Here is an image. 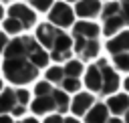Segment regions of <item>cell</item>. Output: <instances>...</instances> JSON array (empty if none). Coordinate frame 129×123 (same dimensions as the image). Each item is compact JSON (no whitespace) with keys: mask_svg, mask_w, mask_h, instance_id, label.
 <instances>
[{"mask_svg":"<svg viewBox=\"0 0 129 123\" xmlns=\"http://www.w3.org/2000/svg\"><path fill=\"white\" fill-rule=\"evenodd\" d=\"M105 107H107V111H109L113 117H119V119L125 121L127 111H129V95H127V93H115V95L107 97Z\"/></svg>","mask_w":129,"mask_h":123,"instance_id":"obj_12","label":"cell"},{"mask_svg":"<svg viewBox=\"0 0 129 123\" xmlns=\"http://www.w3.org/2000/svg\"><path fill=\"white\" fill-rule=\"evenodd\" d=\"M36 24V12L26 6V4H12L6 12H4V18H2V32L8 36V34H20L28 28H32Z\"/></svg>","mask_w":129,"mask_h":123,"instance_id":"obj_7","label":"cell"},{"mask_svg":"<svg viewBox=\"0 0 129 123\" xmlns=\"http://www.w3.org/2000/svg\"><path fill=\"white\" fill-rule=\"evenodd\" d=\"M48 24L56 26V28H67L75 24V12L67 2H52V6L48 8Z\"/></svg>","mask_w":129,"mask_h":123,"instance_id":"obj_11","label":"cell"},{"mask_svg":"<svg viewBox=\"0 0 129 123\" xmlns=\"http://www.w3.org/2000/svg\"><path fill=\"white\" fill-rule=\"evenodd\" d=\"M101 24L105 36H115L129 26V0H109L101 4Z\"/></svg>","mask_w":129,"mask_h":123,"instance_id":"obj_6","label":"cell"},{"mask_svg":"<svg viewBox=\"0 0 129 123\" xmlns=\"http://www.w3.org/2000/svg\"><path fill=\"white\" fill-rule=\"evenodd\" d=\"M109 119H111V113L107 111L105 103L95 101V105L85 113V123H109Z\"/></svg>","mask_w":129,"mask_h":123,"instance_id":"obj_15","label":"cell"},{"mask_svg":"<svg viewBox=\"0 0 129 123\" xmlns=\"http://www.w3.org/2000/svg\"><path fill=\"white\" fill-rule=\"evenodd\" d=\"M34 40L40 44V48L48 54V60H54V63H62V60H71L73 56V42H71V36L48 24V22H40L36 26V32H34Z\"/></svg>","mask_w":129,"mask_h":123,"instance_id":"obj_2","label":"cell"},{"mask_svg":"<svg viewBox=\"0 0 129 123\" xmlns=\"http://www.w3.org/2000/svg\"><path fill=\"white\" fill-rule=\"evenodd\" d=\"M62 2H67V4H69V2H79V0H62Z\"/></svg>","mask_w":129,"mask_h":123,"instance_id":"obj_24","label":"cell"},{"mask_svg":"<svg viewBox=\"0 0 129 123\" xmlns=\"http://www.w3.org/2000/svg\"><path fill=\"white\" fill-rule=\"evenodd\" d=\"M18 123H38L36 119H32V117H26V119H20Z\"/></svg>","mask_w":129,"mask_h":123,"instance_id":"obj_21","label":"cell"},{"mask_svg":"<svg viewBox=\"0 0 129 123\" xmlns=\"http://www.w3.org/2000/svg\"><path fill=\"white\" fill-rule=\"evenodd\" d=\"M44 123H81L75 117H62V115H46Z\"/></svg>","mask_w":129,"mask_h":123,"instance_id":"obj_18","label":"cell"},{"mask_svg":"<svg viewBox=\"0 0 129 123\" xmlns=\"http://www.w3.org/2000/svg\"><path fill=\"white\" fill-rule=\"evenodd\" d=\"M99 34H101V28H99L95 22L79 20V22L73 24V34H71L73 52L79 56L81 63L99 56V50H101Z\"/></svg>","mask_w":129,"mask_h":123,"instance_id":"obj_5","label":"cell"},{"mask_svg":"<svg viewBox=\"0 0 129 123\" xmlns=\"http://www.w3.org/2000/svg\"><path fill=\"white\" fill-rule=\"evenodd\" d=\"M2 54V73L12 85H28L40 75L42 69L48 67V54L40 48L34 36L28 34L8 40Z\"/></svg>","mask_w":129,"mask_h":123,"instance_id":"obj_1","label":"cell"},{"mask_svg":"<svg viewBox=\"0 0 129 123\" xmlns=\"http://www.w3.org/2000/svg\"><path fill=\"white\" fill-rule=\"evenodd\" d=\"M2 89H4V85H2V79H0V91H2Z\"/></svg>","mask_w":129,"mask_h":123,"instance_id":"obj_25","label":"cell"},{"mask_svg":"<svg viewBox=\"0 0 129 123\" xmlns=\"http://www.w3.org/2000/svg\"><path fill=\"white\" fill-rule=\"evenodd\" d=\"M6 44H8V36L0 30V54L4 52V48H6Z\"/></svg>","mask_w":129,"mask_h":123,"instance_id":"obj_19","label":"cell"},{"mask_svg":"<svg viewBox=\"0 0 129 123\" xmlns=\"http://www.w3.org/2000/svg\"><path fill=\"white\" fill-rule=\"evenodd\" d=\"M85 73V67L79 58H71L62 67V79L58 83V89L62 93H77L81 91V75Z\"/></svg>","mask_w":129,"mask_h":123,"instance_id":"obj_10","label":"cell"},{"mask_svg":"<svg viewBox=\"0 0 129 123\" xmlns=\"http://www.w3.org/2000/svg\"><path fill=\"white\" fill-rule=\"evenodd\" d=\"M99 2H101V0H99ZM107 2H109V0H107Z\"/></svg>","mask_w":129,"mask_h":123,"instance_id":"obj_27","label":"cell"},{"mask_svg":"<svg viewBox=\"0 0 129 123\" xmlns=\"http://www.w3.org/2000/svg\"><path fill=\"white\" fill-rule=\"evenodd\" d=\"M73 12H75L79 18L91 22V18H97V16H99V12H101V2H99V0H79V2H75V10H73Z\"/></svg>","mask_w":129,"mask_h":123,"instance_id":"obj_14","label":"cell"},{"mask_svg":"<svg viewBox=\"0 0 129 123\" xmlns=\"http://www.w3.org/2000/svg\"><path fill=\"white\" fill-rule=\"evenodd\" d=\"M109 123H125V121H123V119H119V117H113V115H111Z\"/></svg>","mask_w":129,"mask_h":123,"instance_id":"obj_22","label":"cell"},{"mask_svg":"<svg viewBox=\"0 0 129 123\" xmlns=\"http://www.w3.org/2000/svg\"><path fill=\"white\" fill-rule=\"evenodd\" d=\"M85 87L91 91V95H103L111 97L119 91L121 87V77L119 73L111 67L107 58H97L93 65L87 67L85 71Z\"/></svg>","mask_w":129,"mask_h":123,"instance_id":"obj_3","label":"cell"},{"mask_svg":"<svg viewBox=\"0 0 129 123\" xmlns=\"http://www.w3.org/2000/svg\"><path fill=\"white\" fill-rule=\"evenodd\" d=\"M2 18H4V8L0 6V20H2Z\"/></svg>","mask_w":129,"mask_h":123,"instance_id":"obj_23","label":"cell"},{"mask_svg":"<svg viewBox=\"0 0 129 123\" xmlns=\"http://www.w3.org/2000/svg\"><path fill=\"white\" fill-rule=\"evenodd\" d=\"M95 105V97L91 93H77L71 101H69V109L73 111L75 117H85V113Z\"/></svg>","mask_w":129,"mask_h":123,"instance_id":"obj_13","label":"cell"},{"mask_svg":"<svg viewBox=\"0 0 129 123\" xmlns=\"http://www.w3.org/2000/svg\"><path fill=\"white\" fill-rule=\"evenodd\" d=\"M60 79H62V67H60V65L46 67V71H44V81H46L48 85H52V87H58Z\"/></svg>","mask_w":129,"mask_h":123,"instance_id":"obj_16","label":"cell"},{"mask_svg":"<svg viewBox=\"0 0 129 123\" xmlns=\"http://www.w3.org/2000/svg\"><path fill=\"white\" fill-rule=\"evenodd\" d=\"M30 103V91L8 87L0 91V115L8 117H22Z\"/></svg>","mask_w":129,"mask_h":123,"instance_id":"obj_8","label":"cell"},{"mask_svg":"<svg viewBox=\"0 0 129 123\" xmlns=\"http://www.w3.org/2000/svg\"><path fill=\"white\" fill-rule=\"evenodd\" d=\"M34 97L28 103V107L32 109L34 115H60L64 111H69V95L62 93L58 87L48 85L46 81H38L34 85Z\"/></svg>","mask_w":129,"mask_h":123,"instance_id":"obj_4","label":"cell"},{"mask_svg":"<svg viewBox=\"0 0 129 123\" xmlns=\"http://www.w3.org/2000/svg\"><path fill=\"white\" fill-rule=\"evenodd\" d=\"M0 123H14V121H12V117H8V115H0Z\"/></svg>","mask_w":129,"mask_h":123,"instance_id":"obj_20","label":"cell"},{"mask_svg":"<svg viewBox=\"0 0 129 123\" xmlns=\"http://www.w3.org/2000/svg\"><path fill=\"white\" fill-rule=\"evenodd\" d=\"M0 2H12V0H0Z\"/></svg>","mask_w":129,"mask_h":123,"instance_id":"obj_26","label":"cell"},{"mask_svg":"<svg viewBox=\"0 0 129 123\" xmlns=\"http://www.w3.org/2000/svg\"><path fill=\"white\" fill-rule=\"evenodd\" d=\"M30 4L32 10H38V12H48V8L52 6L54 0H26Z\"/></svg>","mask_w":129,"mask_h":123,"instance_id":"obj_17","label":"cell"},{"mask_svg":"<svg viewBox=\"0 0 129 123\" xmlns=\"http://www.w3.org/2000/svg\"><path fill=\"white\" fill-rule=\"evenodd\" d=\"M107 52L113 58V67L117 73L129 71V30H121L119 34L107 40Z\"/></svg>","mask_w":129,"mask_h":123,"instance_id":"obj_9","label":"cell"}]
</instances>
